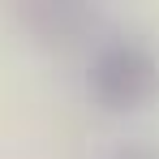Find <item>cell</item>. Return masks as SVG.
<instances>
[{
    "label": "cell",
    "instance_id": "obj_1",
    "mask_svg": "<svg viewBox=\"0 0 159 159\" xmlns=\"http://www.w3.org/2000/svg\"><path fill=\"white\" fill-rule=\"evenodd\" d=\"M90 95L112 112H133L146 107L159 95V60L146 43H107L90 65Z\"/></svg>",
    "mask_w": 159,
    "mask_h": 159
},
{
    "label": "cell",
    "instance_id": "obj_2",
    "mask_svg": "<svg viewBox=\"0 0 159 159\" xmlns=\"http://www.w3.org/2000/svg\"><path fill=\"white\" fill-rule=\"evenodd\" d=\"M112 159H159L155 151H146V146H125V151H116Z\"/></svg>",
    "mask_w": 159,
    "mask_h": 159
}]
</instances>
